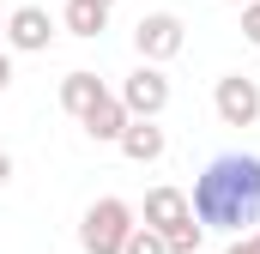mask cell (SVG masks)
I'll list each match as a JSON object with an SVG mask.
<instances>
[{
  "mask_svg": "<svg viewBox=\"0 0 260 254\" xmlns=\"http://www.w3.org/2000/svg\"><path fill=\"white\" fill-rule=\"evenodd\" d=\"M194 218L206 230H242L260 218V157L254 151H224L200 170L194 194H188Z\"/></svg>",
  "mask_w": 260,
  "mask_h": 254,
  "instance_id": "6da1fadb",
  "label": "cell"
},
{
  "mask_svg": "<svg viewBox=\"0 0 260 254\" xmlns=\"http://www.w3.org/2000/svg\"><path fill=\"white\" fill-rule=\"evenodd\" d=\"M127 230H133V206L127 200H97L85 212V224H79V242H85V254H121Z\"/></svg>",
  "mask_w": 260,
  "mask_h": 254,
  "instance_id": "7a4b0ae2",
  "label": "cell"
},
{
  "mask_svg": "<svg viewBox=\"0 0 260 254\" xmlns=\"http://www.w3.org/2000/svg\"><path fill=\"white\" fill-rule=\"evenodd\" d=\"M115 97L127 103V115H151V121H157V115L170 109V79H164V67H157V61H139L127 79H121Z\"/></svg>",
  "mask_w": 260,
  "mask_h": 254,
  "instance_id": "3957f363",
  "label": "cell"
},
{
  "mask_svg": "<svg viewBox=\"0 0 260 254\" xmlns=\"http://www.w3.org/2000/svg\"><path fill=\"white\" fill-rule=\"evenodd\" d=\"M182 43H188V30H182V18L176 12H145L139 24H133V49H139V61H176L182 55Z\"/></svg>",
  "mask_w": 260,
  "mask_h": 254,
  "instance_id": "277c9868",
  "label": "cell"
},
{
  "mask_svg": "<svg viewBox=\"0 0 260 254\" xmlns=\"http://www.w3.org/2000/svg\"><path fill=\"white\" fill-rule=\"evenodd\" d=\"M212 103H218V121L224 127H254L260 121V85L248 73H224L218 91H212Z\"/></svg>",
  "mask_w": 260,
  "mask_h": 254,
  "instance_id": "5b68a950",
  "label": "cell"
},
{
  "mask_svg": "<svg viewBox=\"0 0 260 254\" xmlns=\"http://www.w3.org/2000/svg\"><path fill=\"white\" fill-rule=\"evenodd\" d=\"M49 37H55V18H49L43 6H18V12L6 18V43H12V49H24V55H43V49H49Z\"/></svg>",
  "mask_w": 260,
  "mask_h": 254,
  "instance_id": "8992f818",
  "label": "cell"
},
{
  "mask_svg": "<svg viewBox=\"0 0 260 254\" xmlns=\"http://www.w3.org/2000/svg\"><path fill=\"white\" fill-rule=\"evenodd\" d=\"M79 121H85V133H91L97 145H115V139H121V127H127L133 115H127V103H121L115 91H103V97H97V103H91Z\"/></svg>",
  "mask_w": 260,
  "mask_h": 254,
  "instance_id": "52a82bcc",
  "label": "cell"
},
{
  "mask_svg": "<svg viewBox=\"0 0 260 254\" xmlns=\"http://www.w3.org/2000/svg\"><path fill=\"white\" fill-rule=\"evenodd\" d=\"M121 151H127L133 164H157L164 157V127L151 121V115H133L127 127H121V139H115Z\"/></svg>",
  "mask_w": 260,
  "mask_h": 254,
  "instance_id": "ba28073f",
  "label": "cell"
},
{
  "mask_svg": "<svg viewBox=\"0 0 260 254\" xmlns=\"http://www.w3.org/2000/svg\"><path fill=\"white\" fill-rule=\"evenodd\" d=\"M188 212H194V206H188L182 188H151L145 194V224H151V230H170V224H182Z\"/></svg>",
  "mask_w": 260,
  "mask_h": 254,
  "instance_id": "9c48e42d",
  "label": "cell"
},
{
  "mask_svg": "<svg viewBox=\"0 0 260 254\" xmlns=\"http://www.w3.org/2000/svg\"><path fill=\"white\" fill-rule=\"evenodd\" d=\"M97 97H103V79H97V73L79 67V73H67V79H61V109H67V115H85Z\"/></svg>",
  "mask_w": 260,
  "mask_h": 254,
  "instance_id": "30bf717a",
  "label": "cell"
},
{
  "mask_svg": "<svg viewBox=\"0 0 260 254\" xmlns=\"http://www.w3.org/2000/svg\"><path fill=\"white\" fill-rule=\"evenodd\" d=\"M67 30H73V37H103V30H109V6H97V0H67Z\"/></svg>",
  "mask_w": 260,
  "mask_h": 254,
  "instance_id": "8fae6325",
  "label": "cell"
},
{
  "mask_svg": "<svg viewBox=\"0 0 260 254\" xmlns=\"http://www.w3.org/2000/svg\"><path fill=\"white\" fill-rule=\"evenodd\" d=\"M200 236H206V224H200L194 212H188L182 224H170V230H164V242H170V254H200Z\"/></svg>",
  "mask_w": 260,
  "mask_h": 254,
  "instance_id": "7c38bea8",
  "label": "cell"
},
{
  "mask_svg": "<svg viewBox=\"0 0 260 254\" xmlns=\"http://www.w3.org/2000/svg\"><path fill=\"white\" fill-rule=\"evenodd\" d=\"M121 254H170V242H164V230H151V224H133L127 242H121Z\"/></svg>",
  "mask_w": 260,
  "mask_h": 254,
  "instance_id": "4fadbf2b",
  "label": "cell"
},
{
  "mask_svg": "<svg viewBox=\"0 0 260 254\" xmlns=\"http://www.w3.org/2000/svg\"><path fill=\"white\" fill-rule=\"evenodd\" d=\"M242 37L260 49V0H248V6H242Z\"/></svg>",
  "mask_w": 260,
  "mask_h": 254,
  "instance_id": "5bb4252c",
  "label": "cell"
},
{
  "mask_svg": "<svg viewBox=\"0 0 260 254\" xmlns=\"http://www.w3.org/2000/svg\"><path fill=\"white\" fill-rule=\"evenodd\" d=\"M224 254H260V230H254V236H236V242H230Z\"/></svg>",
  "mask_w": 260,
  "mask_h": 254,
  "instance_id": "9a60e30c",
  "label": "cell"
},
{
  "mask_svg": "<svg viewBox=\"0 0 260 254\" xmlns=\"http://www.w3.org/2000/svg\"><path fill=\"white\" fill-rule=\"evenodd\" d=\"M6 85H12V55L0 49V91H6Z\"/></svg>",
  "mask_w": 260,
  "mask_h": 254,
  "instance_id": "2e32d148",
  "label": "cell"
},
{
  "mask_svg": "<svg viewBox=\"0 0 260 254\" xmlns=\"http://www.w3.org/2000/svg\"><path fill=\"white\" fill-rule=\"evenodd\" d=\"M6 182H12V157L0 151V188H6Z\"/></svg>",
  "mask_w": 260,
  "mask_h": 254,
  "instance_id": "e0dca14e",
  "label": "cell"
},
{
  "mask_svg": "<svg viewBox=\"0 0 260 254\" xmlns=\"http://www.w3.org/2000/svg\"><path fill=\"white\" fill-rule=\"evenodd\" d=\"M0 43H6V24H0Z\"/></svg>",
  "mask_w": 260,
  "mask_h": 254,
  "instance_id": "ac0fdd59",
  "label": "cell"
},
{
  "mask_svg": "<svg viewBox=\"0 0 260 254\" xmlns=\"http://www.w3.org/2000/svg\"><path fill=\"white\" fill-rule=\"evenodd\" d=\"M97 6H115V0H97Z\"/></svg>",
  "mask_w": 260,
  "mask_h": 254,
  "instance_id": "d6986e66",
  "label": "cell"
},
{
  "mask_svg": "<svg viewBox=\"0 0 260 254\" xmlns=\"http://www.w3.org/2000/svg\"><path fill=\"white\" fill-rule=\"evenodd\" d=\"M230 6H248V0H230Z\"/></svg>",
  "mask_w": 260,
  "mask_h": 254,
  "instance_id": "ffe728a7",
  "label": "cell"
}]
</instances>
